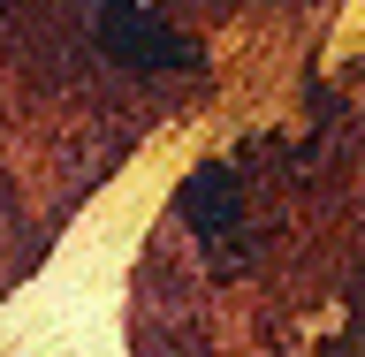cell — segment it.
<instances>
[{
    "label": "cell",
    "mask_w": 365,
    "mask_h": 357,
    "mask_svg": "<svg viewBox=\"0 0 365 357\" xmlns=\"http://www.w3.org/2000/svg\"><path fill=\"white\" fill-rule=\"evenodd\" d=\"M107 53L130 61V68H190L198 61V46L182 38V31H168L160 16H145L137 0H122V8L107 16Z\"/></svg>",
    "instance_id": "6da1fadb"
},
{
    "label": "cell",
    "mask_w": 365,
    "mask_h": 357,
    "mask_svg": "<svg viewBox=\"0 0 365 357\" xmlns=\"http://www.w3.org/2000/svg\"><path fill=\"white\" fill-rule=\"evenodd\" d=\"M182 213H190L198 236H221V228L236 221V182H228V167H198V175L182 182Z\"/></svg>",
    "instance_id": "7a4b0ae2"
}]
</instances>
